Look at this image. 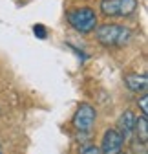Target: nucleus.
I'll return each instance as SVG.
<instances>
[{"mask_svg":"<svg viewBox=\"0 0 148 154\" xmlns=\"http://www.w3.org/2000/svg\"><path fill=\"white\" fill-rule=\"evenodd\" d=\"M137 9V0H101V11L104 17L123 18L130 17Z\"/></svg>","mask_w":148,"mask_h":154,"instance_id":"7ed1b4c3","label":"nucleus"},{"mask_svg":"<svg viewBox=\"0 0 148 154\" xmlns=\"http://www.w3.org/2000/svg\"><path fill=\"white\" fill-rule=\"evenodd\" d=\"M119 154H123V152H119Z\"/></svg>","mask_w":148,"mask_h":154,"instance_id":"ddd939ff","label":"nucleus"},{"mask_svg":"<svg viewBox=\"0 0 148 154\" xmlns=\"http://www.w3.org/2000/svg\"><path fill=\"white\" fill-rule=\"evenodd\" d=\"M97 41L104 48H123L132 41V31L119 24H97Z\"/></svg>","mask_w":148,"mask_h":154,"instance_id":"f257e3e1","label":"nucleus"},{"mask_svg":"<svg viewBox=\"0 0 148 154\" xmlns=\"http://www.w3.org/2000/svg\"><path fill=\"white\" fill-rule=\"evenodd\" d=\"M95 118H97L95 108L88 103H82V105H79L75 116H73V127L79 132H90L95 125Z\"/></svg>","mask_w":148,"mask_h":154,"instance_id":"20e7f679","label":"nucleus"},{"mask_svg":"<svg viewBox=\"0 0 148 154\" xmlns=\"http://www.w3.org/2000/svg\"><path fill=\"white\" fill-rule=\"evenodd\" d=\"M134 125H135V116H134V112L132 110H126L121 118H119V121H117V130H119V134L124 138V141L128 140V138H132V134H134Z\"/></svg>","mask_w":148,"mask_h":154,"instance_id":"423d86ee","label":"nucleus"},{"mask_svg":"<svg viewBox=\"0 0 148 154\" xmlns=\"http://www.w3.org/2000/svg\"><path fill=\"white\" fill-rule=\"evenodd\" d=\"M81 154H101V150L95 147V145H88L81 150Z\"/></svg>","mask_w":148,"mask_h":154,"instance_id":"9b49d317","label":"nucleus"},{"mask_svg":"<svg viewBox=\"0 0 148 154\" xmlns=\"http://www.w3.org/2000/svg\"><path fill=\"white\" fill-rule=\"evenodd\" d=\"M137 103H139V108H141V112L146 116V114H148V95H146V94H141V99H139Z\"/></svg>","mask_w":148,"mask_h":154,"instance_id":"9d476101","label":"nucleus"},{"mask_svg":"<svg viewBox=\"0 0 148 154\" xmlns=\"http://www.w3.org/2000/svg\"><path fill=\"white\" fill-rule=\"evenodd\" d=\"M124 83L135 94H146V90H148V79H146L144 73H141V75L139 73H128V75H124Z\"/></svg>","mask_w":148,"mask_h":154,"instance_id":"0eeeda50","label":"nucleus"},{"mask_svg":"<svg viewBox=\"0 0 148 154\" xmlns=\"http://www.w3.org/2000/svg\"><path fill=\"white\" fill-rule=\"evenodd\" d=\"M134 134H135L137 141H141L143 145L148 143V119H146V116H144V114H141V118H135Z\"/></svg>","mask_w":148,"mask_h":154,"instance_id":"6e6552de","label":"nucleus"},{"mask_svg":"<svg viewBox=\"0 0 148 154\" xmlns=\"http://www.w3.org/2000/svg\"><path fill=\"white\" fill-rule=\"evenodd\" d=\"M0 154H4V152H2V150H0Z\"/></svg>","mask_w":148,"mask_h":154,"instance_id":"f8f14e48","label":"nucleus"},{"mask_svg":"<svg viewBox=\"0 0 148 154\" xmlns=\"http://www.w3.org/2000/svg\"><path fill=\"white\" fill-rule=\"evenodd\" d=\"M66 18L70 26L86 35V33H91L95 28H97V13L91 9V8H75V9H70L66 13Z\"/></svg>","mask_w":148,"mask_h":154,"instance_id":"f03ea898","label":"nucleus"},{"mask_svg":"<svg viewBox=\"0 0 148 154\" xmlns=\"http://www.w3.org/2000/svg\"><path fill=\"white\" fill-rule=\"evenodd\" d=\"M123 143H124V138L119 134V130L110 128V130L104 132L99 150H101V154H119L123 150Z\"/></svg>","mask_w":148,"mask_h":154,"instance_id":"39448f33","label":"nucleus"},{"mask_svg":"<svg viewBox=\"0 0 148 154\" xmlns=\"http://www.w3.org/2000/svg\"><path fill=\"white\" fill-rule=\"evenodd\" d=\"M33 33L39 37V38H46V37H48V31H46V28H44L42 24H35V26H33Z\"/></svg>","mask_w":148,"mask_h":154,"instance_id":"1a4fd4ad","label":"nucleus"}]
</instances>
